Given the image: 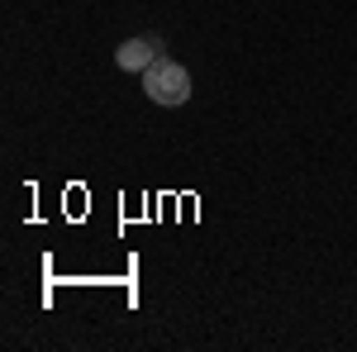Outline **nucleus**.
Returning <instances> with one entry per match:
<instances>
[{"label": "nucleus", "instance_id": "nucleus-2", "mask_svg": "<svg viewBox=\"0 0 357 352\" xmlns=\"http://www.w3.org/2000/svg\"><path fill=\"white\" fill-rule=\"evenodd\" d=\"M167 53L162 33H138V38H124L119 48H114V62H119V72H134V77H143L158 57Z\"/></svg>", "mask_w": 357, "mask_h": 352}, {"label": "nucleus", "instance_id": "nucleus-1", "mask_svg": "<svg viewBox=\"0 0 357 352\" xmlns=\"http://www.w3.org/2000/svg\"><path fill=\"white\" fill-rule=\"evenodd\" d=\"M143 95L153 100V105H186L191 100V72L176 62V57H158L148 72H143Z\"/></svg>", "mask_w": 357, "mask_h": 352}]
</instances>
